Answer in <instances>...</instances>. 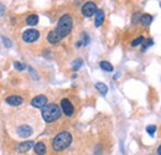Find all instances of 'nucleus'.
Returning <instances> with one entry per match:
<instances>
[{"mask_svg":"<svg viewBox=\"0 0 161 155\" xmlns=\"http://www.w3.org/2000/svg\"><path fill=\"white\" fill-rule=\"evenodd\" d=\"M2 42H4V45H5L6 47H11V41H10L7 37H2Z\"/></svg>","mask_w":161,"mask_h":155,"instance_id":"5701e85b","label":"nucleus"},{"mask_svg":"<svg viewBox=\"0 0 161 155\" xmlns=\"http://www.w3.org/2000/svg\"><path fill=\"white\" fill-rule=\"evenodd\" d=\"M140 22H141L143 26H149V25L153 22V16L149 15V14H144V15H141V17H140Z\"/></svg>","mask_w":161,"mask_h":155,"instance_id":"ddd939ff","label":"nucleus"},{"mask_svg":"<svg viewBox=\"0 0 161 155\" xmlns=\"http://www.w3.org/2000/svg\"><path fill=\"white\" fill-rule=\"evenodd\" d=\"M61 108L55 103H48L41 111V116L46 123H52L61 117Z\"/></svg>","mask_w":161,"mask_h":155,"instance_id":"7ed1b4c3","label":"nucleus"},{"mask_svg":"<svg viewBox=\"0 0 161 155\" xmlns=\"http://www.w3.org/2000/svg\"><path fill=\"white\" fill-rule=\"evenodd\" d=\"M17 134H19L21 138H27V137H30V135L32 134V128H31L30 125H26V124L20 125V127L17 128Z\"/></svg>","mask_w":161,"mask_h":155,"instance_id":"1a4fd4ad","label":"nucleus"},{"mask_svg":"<svg viewBox=\"0 0 161 155\" xmlns=\"http://www.w3.org/2000/svg\"><path fill=\"white\" fill-rule=\"evenodd\" d=\"M140 17H141V15H140L139 12L134 14V16H133V24H136V21H138V20L140 21Z\"/></svg>","mask_w":161,"mask_h":155,"instance_id":"4be33fe9","label":"nucleus"},{"mask_svg":"<svg viewBox=\"0 0 161 155\" xmlns=\"http://www.w3.org/2000/svg\"><path fill=\"white\" fill-rule=\"evenodd\" d=\"M72 27H73V20L70 15H63L60 17L58 22H57V26L48 32L47 35V41L50 43H58L62 39H65L71 31H72Z\"/></svg>","mask_w":161,"mask_h":155,"instance_id":"f257e3e1","label":"nucleus"},{"mask_svg":"<svg viewBox=\"0 0 161 155\" xmlns=\"http://www.w3.org/2000/svg\"><path fill=\"white\" fill-rule=\"evenodd\" d=\"M145 41V39L143 37V36H139L138 39H135V40H133V42H131V46L133 47H136V46H139V45H141L143 42Z\"/></svg>","mask_w":161,"mask_h":155,"instance_id":"f3484780","label":"nucleus"},{"mask_svg":"<svg viewBox=\"0 0 161 155\" xmlns=\"http://www.w3.org/2000/svg\"><path fill=\"white\" fill-rule=\"evenodd\" d=\"M40 37V32L35 29H29L22 32V41L26 43H32Z\"/></svg>","mask_w":161,"mask_h":155,"instance_id":"20e7f679","label":"nucleus"},{"mask_svg":"<svg viewBox=\"0 0 161 155\" xmlns=\"http://www.w3.org/2000/svg\"><path fill=\"white\" fill-rule=\"evenodd\" d=\"M158 155H161V145L158 148Z\"/></svg>","mask_w":161,"mask_h":155,"instance_id":"b1692460","label":"nucleus"},{"mask_svg":"<svg viewBox=\"0 0 161 155\" xmlns=\"http://www.w3.org/2000/svg\"><path fill=\"white\" fill-rule=\"evenodd\" d=\"M103 22H104V12H103V10H97V12H95L94 25H95L97 27H99V26H102V25H103Z\"/></svg>","mask_w":161,"mask_h":155,"instance_id":"f8f14e48","label":"nucleus"},{"mask_svg":"<svg viewBox=\"0 0 161 155\" xmlns=\"http://www.w3.org/2000/svg\"><path fill=\"white\" fill-rule=\"evenodd\" d=\"M153 43H154V42H153V40H151V39H150V40H148V41H144V45H143V48H141V51L144 52V51H145V50H146L149 46H151Z\"/></svg>","mask_w":161,"mask_h":155,"instance_id":"412c9836","label":"nucleus"},{"mask_svg":"<svg viewBox=\"0 0 161 155\" xmlns=\"http://www.w3.org/2000/svg\"><path fill=\"white\" fill-rule=\"evenodd\" d=\"M26 24H27V25H30V26H35V25H37V24H39V16H37V15H35V14H32V15L27 16V19H26Z\"/></svg>","mask_w":161,"mask_h":155,"instance_id":"4468645a","label":"nucleus"},{"mask_svg":"<svg viewBox=\"0 0 161 155\" xmlns=\"http://www.w3.org/2000/svg\"><path fill=\"white\" fill-rule=\"evenodd\" d=\"M72 143V135L70 132H61L58 133L53 140H52V148L55 152H63L65 149H67Z\"/></svg>","mask_w":161,"mask_h":155,"instance_id":"f03ea898","label":"nucleus"},{"mask_svg":"<svg viewBox=\"0 0 161 155\" xmlns=\"http://www.w3.org/2000/svg\"><path fill=\"white\" fill-rule=\"evenodd\" d=\"M156 129H158L156 125H148V127H146V132H148L149 135H151V137L154 135V133L156 132Z\"/></svg>","mask_w":161,"mask_h":155,"instance_id":"aec40b11","label":"nucleus"},{"mask_svg":"<svg viewBox=\"0 0 161 155\" xmlns=\"http://www.w3.org/2000/svg\"><path fill=\"white\" fill-rule=\"evenodd\" d=\"M97 5H95V2H93V1H88V2H85L83 6H82V14L84 15V16H87V17H90L93 14H95L97 12Z\"/></svg>","mask_w":161,"mask_h":155,"instance_id":"423d86ee","label":"nucleus"},{"mask_svg":"<svg viewBox=\"0 0 161 155\" xmlns=\"http://www.w3.org/2000/svg\"><path fill=\"white\" fill-rule=\"evenodd\" d=\"M61 112H63V114L67 117H72L75 114V107L70 99H67V98L61 99Z\"/></svg>","mask_w":161,"mask_h":155,"instance_id":"39448f33","label":"nucleus"},{"mask_svg":"<svg viewBox=\"0 0 161 155\" xmlns=\"http://www.w3.org/2000/svg\"><path fill=\"white\" fill-rule=\"evenodd\" d=\"M5 102L9 104V106H14V107H17V106H21L22 102H24V98L21 96H16V94H12V96H9Z\"/></svg>","mask_w":161,"mask_h":155,"instance_id":"6e6552de","label":"nucleus"},{"mask_svg":"<svg viewBox=\"0 0 161 155\" xmlns=\"http://www.w3.org/2000/svg\"><path fill=\"white\" fill-rule=\"evenodd\" d=\"M47 102H48V101H47V97H46V96H44V94H40V96H37V97L32 98V101H31V106H32V107H35V108H44L45 106H47V104H48Z\"/></svg>","mask_w":161,"mask_h":155,"instance_id":"0eeeda50","label":"nucleus"},{"mask_svg":"<svg viewBox=\"0 0 161 155\" xmlns=\"http://www.w3.org/2000/svg\"><path fill=\"white\" fill-rule=\"evenodd\" d=\"M14 68H15L16 71H24V70L26 68V66H25L24 63L19 62V61H15V62H14Z\"/></svg>","mask_w":161,"mask_h":155,"instance_id":"a211bd4d","label":"nucleus"},{"mask_svg":"<svg viewBox=\"0 0 161 155\" xmlns=\"http://www.w3.org/2000/svg\"><path fill=\"white\" fill-rule=\"evenodd\" d=\"M95 88L100 92L102 96H105V94L108 93V87H107V84H104V83H102V82H98V83L95 84Z\"/></svg>","mask_w":161,"mask_h":155,"instance_id":"dca6fc26","label":"nucleus"},{"mask_svg":"<svg viewBox=\"0 0 161 155\" xmlns=\"http://www.w3.org/2000/svg\"><path fill=\"white\" fill-rule=\"evenodd\" d=\"M32 147H35V144H34L32 140L22 142V143H20V144L17 145V152H19V153H26V152H29Z\"/></svg>","mask_w":161,"mask_h":155,"instance_id":"9d476101","label":"nucleus"},{"mask_svg":"<svg viewBox=\"0 0 161 155\" xmlns=\"http://www.w3.org/2000/svg\"><path fill=\"white\" fill-rule=\"evenodd\" d=\"M83 65V60L82 58H78V60H76L75 62H73V71H78L80 68V66Z\"/></svg>","mask_w":161,"mask_h":155,"instance_id":"6ab92c4d","label":"nucleus"},{"mask_svg":"<svg viewBox=\"0 0 161 155\" xmlns=\"http://www.w3.org/2000/svg\"><path fill=\"white\" fill-rule=\"evenodd\" d=\"M34 150H35V154L36 155H45L46 154V145H45V143H42V142L36 143L35 147H34Z\"/></svg>","mask_w":161,"mask_h":155,"instance_id":"9b49d317","label":"nucleus"},{"mask_svg":"<svg viewBox=\"0 0 161 155\" xmlns=\"http://www.w3.org/2000/svg\"><path fill=\"white\" fill-rule=\"evenodd\" d=\"M99 66H100V68L103 71H107V72H113V70H114L113 68V65L110 62H108V61H100Z\"/></svg>","mask_w":161,"mask_h":155,"instance_id":"2eb2a0df","label":"nucleus"}]
</instances>
